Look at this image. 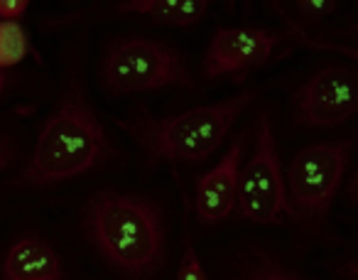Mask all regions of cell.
<instances>
[{"label": "cell", "instance_id": "obj_1", "mask_svg": "<svg viewBox=\"0 0 358 280\" xmlns=\"http://www.w3.org/2000/svg\"><path fill=\"white\" fill-rule=\"evenodd\" d=\"M110 158H115V150L94 106L86 99V89L74 64L59 108L45 120L30 160L10 185L50 187L96 170Z\"/></svg>", "mask_w": 358, "mask_h": 280}, {"label": "cell", "instance_id": "obj_2", "mask_svg": "<svg viewBox=\"0 0 358 280\" xmlns=\"http://www.w3.org/2000/svg\"><path fill=\"white\" fill-rule=\"evenodd\" d=\"M84 229L96 251L128 280H152L164 268V221L148 197L94 192L84 206Z\"/></svg>", "mask_w": 358, "mask_h": 280}, {"label": "cell", "instance_id": "obj_3", "mask_svg": "<svg viewBox=\"0 0 358 280\" xmlns=\"http://www.w3.org/2000/svg\"><path fill=\"white\" fill-rule=\"evenodd\" d=\"M255 96L258 91H243L221 104L199 106L167 118H155L140 106L125 120L115 123L135 140L140 155L145 158V167L159 162H201L219 150L231 125L245 106L253 104Z\"/></svg>", "mask_w": 358, "mask_h": 280}, {"label": "cell", "instance_id": "obj_4", "mask_svg": "<svg viewBox=\"0 0 358 280\" xmlns=\"http://www.w3.org/2000/svg\"><path fill=\"white\" fill-rule=\"evenodd\" d=\"M353 153V138L336 143H314L292 158L287 170V206L289 219L304 231H322L334 204L343 172Z\"/></svg>", "mask_w": 358, "mask_h": 280}, {"label": "cell", "instance_id": "obj_5", "mask_svg": "<svg viewBox=\"0 0 358 280\" xmlns=\"http://www.w3.org/2000/svg\"><path fill=\"white\" fill-rule=\"evenodd\" d=\"M101 81L110 94H140L172 86L196 89L187 59L174 47L148 37H115L101 62Z\"/></svg>", "mask_w": 358, "mask_h": 280}, {"label": "cell", "instance_id": "obj_6", "mask_svg": "<svg viewBox=\"0 0 358 280\" xmlns=\"http://www.w3.org/2000/svg\"><path fill=\"white\" fill-rule=\"evenodd\" d=\"M236 206H238V214L245 221L263 226L282 224L289 216L282 167H280L268 111L258 113L253 155H250L248 165L238 175Z\"/></svg>", "mask_w": 358, "mask_h": 280}, {"label": "cell", "instance_id": "obj_7", "mask_svg": "<svg viewBox=\"0 0 358 280\" xmlns=\"http://www.w3.org/2000/svg\"><path fill=\"white\" fill-rule=\"evenodd\" d=\"M358 76L348 66L314 71L292 96V120L304 128H331L356 113Z\"/></svg>", "mask_w": 358, "mask_h": 280}, {"label": "cell", "instance_id": "obj_8", "mask_svg": "<svg viewBox=\"0 0 358 280\" xmlns=\"http://www.w3.org/2000/svg\"><path fill=\"white\" fill-rule=\"evenodd\" d=\"M285 40L287 35L265 27H221L206 50L204 76L219 79L231 74L241 81L248 71L263 66Z\"/></svg>", "mask_w": 358, "mask_h": 280}, {"label": "cell", "instance_id": "obj_9", "mask_svg": "<svg viewBox=\"0 0 358 280\" xmlns=\"http://www.w3.org/2000/svg\"><path fill=\"white\" fill-rule=\"evenodd\" d=\"M245 146H248V133L236 135L234 146L226 150V155L221 158L219 165L196 180V216L201 221H206V224H219V221H224L234 211Z\"/></svg>", "mask_w": 358, "mask_h": 280}, {"label": "cell", "instance_id": "obj_10", "mask_svg": "<svg viewBox=\"0 0 358 280\" xmlns=\"http://www.w3.org/2000/svg\"><path fill=\"white\" fill-rule=\"evenodd\" d=\"M0 280H66L57 251L35 234L20 236L8 248Z\"/></svg>", "mask_w": 358, "mask_h": 280}, {"label": "cell", "instance_id": "obj_11", "mask_svg": "<svg viewBox=\"0 0 358 280\" xmlns=\"http://www.w3.org/2000/svg\"><path fill=\"white\" fill-rule=\"evenodd\" d=\"M209 10L206 0H130L120 3L115 13L150 18L157 25L192 27L201 20Z\"/></svg>", "mask_w": 358, "mask_h": 280}, {"label": "cell", "instance_id": "obj_12", "mask_svg": "<svg viewBox=\"0 0 358 280\" xmlns=\"http://www.w3.org/2000/svg\"><path fill=\"white\" fill-rule=\"evenodd\" d=\"M238 280H304L260 248H250L238 260Z\"/></svg>", "mask_w": 358, "mask_h": 280}, {"label": "cell", "instance_id": "obj_13", "mask_svg": "<svg viewBox=\"0 0 358 280\" xmlns=\"http://www.w3.org/2000/svg\"><path fill=\"white\" fill-rule=\"evenodd\" d=\"M30 40L20 22L0 20V69L6 71L10 66L20 64L30 55Z\"/></svg>", "mask_w": 358, "mask_h": 280}, {"label": "cell", "instance_id": "obj_14", "mask_svg": "<svg viewBox=\"0 0 358 280\" xmlns=\"http://www.w3.org/2000/svg\"><path fill=\"white\" fill-rule=\"evenodd\" d=\"M177 280H209V278H206L204 265H201L199 255H196V251H194V244H192L189 231H187L185 253H182V263H179Z\"/></svg>", "mask_w": 358, "mask_h": 280}, {"label": "cell", "instance_id": "obj_15", "mask_svg": "<svg viewBox=\"0 0 358 280\" xmlns=\"http://www.w3.org/2000/svg\"><path fill=\"white\" fill-rule=\"evenodd\" d=\"M338 3L334 0H304V3H297V13L307 20H319V18H327L331 13H336Z\"/></svg>", "mask_w": 358, "mask_h": 280}, {"label": "cell", "instance_id": "obj_16", "mask_svg": "<svg viewBox=\"0 0 358 280\" xmlns=\"http://www.w3.org/2000/svg\"><path fill=\"white\" fill-rule=\"evenodd\" d=\"M27 0H0V20L15 22L27 13Z\"/></svg>", "mask_w": 358, "mask_h": 280}, {"label": "cell", "instance_id": "obj_17", "mask_svg": "<svg viewBox=\"0 0 358 280\" xmlns=\"http://www.w3.org/2000/svg\"><path fill=\"white\" fill-rule=\"evenodd\" d=\"M15 158H17L15 140H13L10 135L0 133V172L6 170V167H10L13 162H15Z\"/></svg>", "mask_w": 358, "mask_h": 280}, {"label": "cell", "instance_id": "obj_18", "mask_svg": "<svg viewBox=\"0 0 358 280\" xmlns=\"http://www.w3.org/2000/svg\"><path fill=\"white\" fill-rule=\"evenodd\" d=\"M8 81H10V79H8V74H6V71H3V69H0V94H3V91H6Z\"/></svg>", "mask_w": 358, "mask_h": 280}]
</instances>
